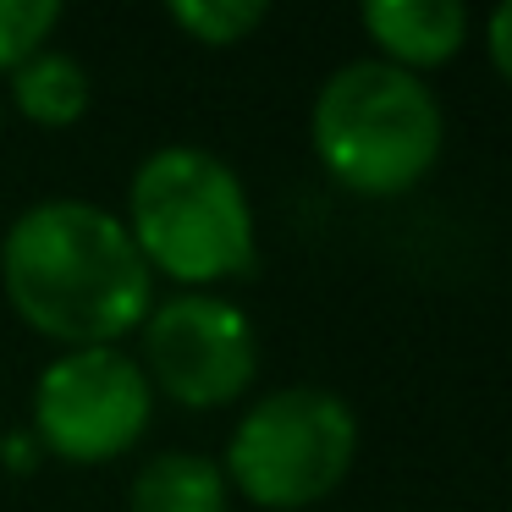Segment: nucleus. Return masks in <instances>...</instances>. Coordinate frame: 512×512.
I'll use <instances>...</instances> for the list:
<instances>
[{
    "mask_svg": "<svg viewBox=\"0 0 512 512\" xmlns=\"http://www.w3.org/2000/svg\"><path fill=\"white\" fill-rule=\"evenodd\" d=\"M358 452V419L336 391L281 386L237 419L221 474L254 507L298 512L347 479Z\"/></svg>",
    "mask_w": 512,
    "mask_h": 512,
    "instance_id": "nucleus-4",
    "label": "nucleus"
},
{
    "mask_svg": "<svg viewBox=\"0 0 512 512\" xmlns=\"http://www.w3.org/2000/svg\"><path fill=\"white\" fill-rule=\"evenodd\" d=\"M0 287L39 336L67 347H116L155 309V270L122 215L89 199H45L0 243Z\"/></svg>",
    "mask_w": 512,
    "mask_h": 512,
    "instance_id": "nucleus-1",
    "label": "nucleus"
},
{
    "mask_svg": "<svg viewBox=\"0 0 512 512\" xmlns=\"http://www.w3.org/2000/svg\"><path fill=\"white\" fill-rule=\"evenodd\" d=\"M171 23H177L182 34H193L199 45L221 50V45L248 39L265 23V6H259V0H177V6H171Z\"/></svg>",
    "mask_w": 512,
    "mask_h": 512,
    "instance_id": "nucleus-10",
    "label": "nucleus"
},
{
    "mask_svg": "<svg viewBox=\"0 0 512 512\" xmlns=\"http://www.w3.org/2000/svg\"><path fill=\"white\" fill-rule=\"evenodd\" d=\"M259 369V336L243 309L210 292L149 309L144 320V375L182 408H221L243 397Z\"/></svg>",
    "mask_w": 512,
    "mask_h": 512,
    "instance_id": "nucleus-6",
    "label": "nucleus"
},
{
    "mask_svg": "<svg viewBox=\"0 0 512 512\" xmlns=\"http://www.w3.org/2000/svg\"><path fill=\"white\" fill-rule=\"evenodd\" d=\"M155 413L144 364L122 347H72L34 386V441L67 463H111Z\"/></svg>",
    "mask_w": 512,
    "mask_h": 512,
    "instance_id": "nucleus-5",
    "label": "nucleus"
},
{
    "mask_svg": "<svg viewBox=\"0 0 512 512\" xmlns=\"http://www.w3.org/2000/svg\"><path fill=\"white\" fill-rule=\"evenodd\" d=\"M133 512H226V474L199 452H160L133 479Z\"/></svg>",
    "mask_w": 512,
    "mask_h": 512,
    "instance_id": "nucleus-8",
    "label": "nucleus"
},
{
    "mask_svg": "<svg viewBox=\"0 0 512 512\" xmlns=\"http://www.w3.org/2000/svg\"><path fill=\"white\" fill-rule=\"evenodd\" d=\"M309 138L342 188L391 199L430 177L446 144V116L419 72L391 61H347L314 100Z\"/></svg>",
    "mask_w": 512,
    "mask_h": 512,
    "instance_id": "nucleus-2",
    "label": "nucleus"
},
{
    "mask_svg": "<svg viewBox=\"0 0 512 512\" xmlns=\"http://www.w3.org/2000/svg\"><path fill=\"white\" fill-rule=\"evenodd\" d=\"M485 50H490V67H496L501 78L512 83V0L490 12V23H485Z\"/></svg>",
    "mask_w": 512,
    "mask_h": 512,
    "instance_id": "nucleus-12",
    "label": "nucleus"
},
{
    "mask_svg": "<svg viewBox=\"0 0 512 512\" xmlns=\"http://www.w3.org/2000/svg\"><path fill=\"white\" fill-rule=\"evenodd\" d=\"M56 23V0H0V72H17L28 56H39Z\"/></svg>",
    "mask_w": 512,
    "mask_h": 512,
    "instance_id": "nucleus-11",
    "label": "nucleus"
},
{
    "mask_svg": "<svg viewBox=\"0 0 512 512\" xmlns=\"http://www.w3.org/2000/svg\"><path fill=\"white\" fill-rule=\"evenodd\" d=\"M364 28L380 45V61L419 72V67H441L463 50L468 12L457 0H369Z\"/></svg>",
    "mask_w": 512,
    "mask_h": 512,
    "instance_id": "nucleus-7",
    "label": "nucleus"
},
{
    "mask_svg": "<svg viewBox=\"0 0 512 512\" xmlns=\"http://www.w3.org/2000/svg\"><path fill=\"white\" fill-rule=\"evenodd\" d=\"M12 100L39 127H72L94 100V83L67 50H39L12 72Z\"/></svg>",
    "mask_w": 512,
    "mask_h": 512,
    "instance_id": "nucleus-9",
    "label": "nucleus"
},
{
    "mask_svg": "<svg viewBox=\"0 0 512 512\" xmlns=\"http://www.w3.org/2000/svg\"><path fill=\"white\" fill-rule=\"evenodd\" d=\"M127 237L138 243L149 270L182 281V287H210V281L254 270V204L226 160L210 149L171 144L155 149L133 171L127 188Z\"/></svg>",
    "mask_w": 512,
    "mask_h": 512,
    "instance_id": "nucleus-3",
    "label": "nucleus"
}]
</instances>
